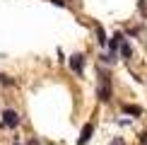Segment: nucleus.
<instances>
[{
	"label": "nucleus",
	"instance_id": "0eeeda50",
	"mask_svg": "<svg viewBox=\"0 0 147 145\" xmlns=\"http://www.w3.org/2000/svg\"><path fill=\"white\" fill-rule=\"evenodd\" d=\"M96 41H99V46H106L109 44V36H106V32H104L99 24H96Z\"/></svg>",
	"mask_w": 147,
	"mask_h": 145
},
{
	"label": "nucleus",
	"instance_id": "1a4fd4ad",
	"mask_svg": "<svg viewBox=\"0 0 147 145\" xmlns=\"http://www.w3.org/2000/svg\"><path fill=\"white\" fill-rule=\"evenodd\" d=\"M0 82H3V85H15V80L7 77V75H0Z\"/></svg>",
	"mask_w": 147,
	"mask_h": 145
},
{
	"label": "nucleus",
	"instance_id": "f257e3e1",
	"mask_svg": "<svg viewBox=\"0 0 147 145\" xmlns=\"http://www.w3.org/2000/svg\"><path fill=\"white\" fill-rule=\"evenodd\" d=\"M96 97L101 102H111V77L106 70H99V87H96Z\"/></svg>",
	"mask_w": 147,
	"mask_h": 145
},
{
	"label": "nucleus",
	"instance_id": "ddd939ff",
	"mask_svg": "<svg viewBox=\"0 0 147 145\" xmlns=\"http://www.w3.org/2000/svg\"><path fill=\"white\" fill-rule=\"evenodd\" d=\"M27 145H39V140H36V138H32V140H29Z\"/></svg>",
	"mask_w": 147,
	"mask_h": 145
},
{
	"label": "nucleus",
	"instance_id": "7ed1b4c3",
	"mask_svg": "<svg viewBox=\"0 0 147 145\" xmlns=\"http://www.w3.org/2000/svg\"><path fill=\"white\" fill-rule=\"evenodd\" d=\"M70 68H72L75 75H80V77L84 75V56L82 53H72L70 56Z\"/></svg>",
	"mask_w": 147,
	"mask_h": 145
},
{
	"label": "nucleus",
	"instance_id": "f8f14e48",
	"mask_svg": "<svg viewBox=\"0 0 147 145\" xmlns=\"http://www.w3.org/2000/svg\"><path fill=\"white\" fill-rule=\"evenodd\" d=\"M140 143H145V145H147V133H142V136H140Z\"/></svg>",
	"mask_w": 147,
	"mask_h": 145
},
{
	"label": "nucleus",
	"instance_id": "9d476101",
	"mask_svg": "<svg viewBox=\"0 0 147 145\" xmlns=\"http://www.w3.org/2000/svg\"><path fill=\"white\" fill-rule=\"evenodd\" d=\"M53 5H58V7H65V0H51Z\"/></svg>",
	"mask_w": 147,
	"mask_h": 145
},
{
	"label": "nucleus",
	"instance_id": "9b49d317",
	"mask_svg": "<svg viewBox=\"0 0 147 145\" xmlns=\"http://www.w3.org/2000/svg\"><path fill=\"white\" fill-rule=\"evenodd\" d=\"M111 145H123V138H116V140H113Z\"/></svg>",
	"mask_w": 147,
	"mask_h": 145
},
{
	"label": "nucleus",
	"instance_id": "423d86ee",
	"mask_svg": "<svg viewBox=\"0 0 147 145\" xmlns=\"http://www.w3.org/2000/svg\"><path fill=\"white\" fill-rule=\"evenodd\" d=\"M118 48H121V53H123V58H125V60H130V56H133V48H130V44H128L125 39L121 41V46H118Z\"/></svg>",
	"mask_w": 147,
	"mask_h": 145
},
{
	"label": "nucleus",
	"instance_id": "39448f33",
	"mask_svg": "<svg viewBox=\"0 0 147 145\" xmlns=\"http://www.w3.org/2000/svg\"><path fill=\"white\" fill-rule=\"evenodd\" d=\"M121 41H123V34H113L111 36V41H109V48H111V56H116V51H118V46H121Z\"/></svg>",
	"mask_w": 147,
	"mask_h": 145
},
{
	"label": "nucleus",
	"instance_id": "6e6552de",
	"mask_svg": "<svg viewBox=\"0 0 147 145\" xmlns=\"http://www.w3.org/2000/svg\"><path fill=\"white\" fill-rule=\"evenodd\" d=\"M123 111H125V114H133V116H140V114H142V109L135 106V104H123Z\"/></svg>",
	"mask_w": 147,
	"mask_h": 145
},
{
	"label": "nucleus",
	"instance_id": "20e7f679",
	"mask_svg": "<svg viewBox=\"0 0 147 145\" xmlns=\"http://www.w3.org/2000/svg\"><path fill=\"white\" fill-rule=\"evenodd\" d=\"M92 133H94V123H87V126L82 128V133H80L77 145H87V143H89V138H92Z\"/></svg>",
	"mask_w": 147,
	"mask_h": 145
},
{
	"label": "nucleus",
	"instance_id": "f03ea898",
	"mask_svg": "<svg viewBox=\"0 0 147 145\" xmlns=\"http://www.w3.org/2000/svg\"><path fill=\"white\" fill-rule=\"evenodd\" d=\"M20 123H22V116L15 111V109H3V128L15 131Z\"/></svg>",
	"mask_w": 147,
	"mask_h": 145
},
{
	"label": "nucleus",
	"instance_id": "4468645a",
	"mask_svg": "<svg viewBox=\"0 0 147 145\" xmlns=\"http://www.w3.org/2000/svg\"><path fill=\"white\" fill-rule=\"evenodd\" d=\"M12 145H20V143H12Z\"/></svg>",
	"mask_w": 147,
	"mask_h": 145
}]
</instances>
